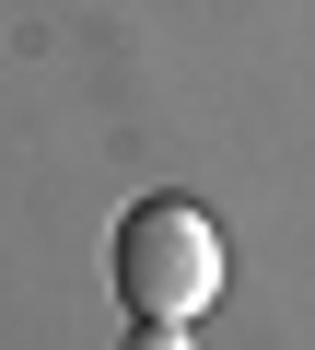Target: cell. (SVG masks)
Here are the masks:
<instances>
[{
    "label": "cell",
    "instance_id": "6da1fadb",
    "mask_svg": "<svg viewBox=\"0 0 315 350\" xmlns=\"http://www.w3.org/2000/svg\"><path fill=\"white\" fill-rule=\"evenodd\" d=\"M117 292H128V315H187L199 327L222 304V222L187 211V199H140L117 222Z\"/></svg>",
    "mask_w": 315,
    "mask_h": 350
},
{
    "label": "cell",
    "instance_id": "7a4b0ae2",
    "mask_svg": "<svg viewBox=\"0 0 315 350\" xmlns=\"http://www.w3.org/2000/svg\"><path fill=\"white\" fill-rule=\"evenodd\" d=\"M128 350H199V327H187V315H140V327H128Z\"/></svg>",
    "mask_w": 315,
    "mask_h": 350
}]
</instances>
